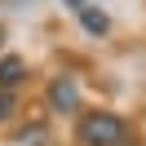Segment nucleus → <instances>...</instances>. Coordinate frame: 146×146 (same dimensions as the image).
<instances>
[{"label":"nucleus","mask_w":146,"mask_h":146,"mask_svg":"<svg viewBox=\"0 0 146 146\" xmlns=\"http://www.w3.org/2000/svg\"><path fill=\"white\" fill-rule=\"evenodd\" d=\"M80 22H84V31H89V36H106V31H111V18H106L102 9H89V5L80 9Z\"/></svg>","instance_id":"obj_4"},{"label":"nucleus","mask_w":146,"mask_h":146,"mask_svg":"<svg viewBox=\"0 0 146 146\" xmlns=\"http://www.w3.org/2000/svg\"><path fill=\"white\" fill-rule=\"evenodd\" d=\"M40 146V142H44V128H40V124H31V128H22V146Z\"/></svg>","instance_id":"obj_5"},{"label":"nucleus","mask_w":146,"mask_h":146,"mask_svg":"<svg viewBox=\"0 0 146 146\" xmlns=\"http://www.w3.org/2000/svg\"><path fill=\"white\" fill-rule=\"evenodd\" d=\"M0 40H5V31H0Z\"/></svg>","instance_id":"obj_8"},{"label":"nucleus","mask_w":146,"mask_h":146,"mask_svg":"<svg viewBox=\"0 0 146 146\" xmlns=\"http://www.w3.org/2000/svg\"><path fill=\"white\" fill-rule=\"evenodd\" d=\"M9 111H13V98H9V89H0V119L9 115Z\"/></svg>","instance_id":"obj_6"},{"label":"nucleus","mask_w":146,"mask_h":146,"mask_svg":"<svg viewBox=\"0 0 146 146\" xmlns=\"http://www.w3.org/2000/svg\"><path fill=\"white\" fill-rule=\"evenodd\" d=\"M66 5H71V9H75V13H80V9H84V5H89V0H66Z\"/></svg>","instance_id":"obj_7"},{"label":"nucleus","mask_w":146,"mask_h":146,"mask_svg":"<svg viewBox=\"0 0 146 146\" xmlns=\"http://www.w3.org/2000/svg\"><path fill=\"white\" fill-rule=\"evenodd\" d=\"M22 71H27V62H22V58H0V89H13V84L22 80Z\"/></svg>","instance_id":"obj_3"},{"label":"nucleus","mask_w":146,"mask_h":146,"mask_svg":"<svg viewBox=\"0 0 146 146\" xmlns=\"http://www.w3.org/2000/svg\"><path fill=\"white\" fill-rule=\"evenodd\" d=\"M49 106L53 111H75L80 106V89H75L71 75H58V80L49 84Z\"/></svg>","instance_id":"obj_2"},{"label":"nucleus","mask_w":146,"mask_h":146,"mask_svg":"<svg viewBox=\"0 0 146 146\" xmlns=\"http://www.w3.org/2000/svg\"><path fill=\"white\" fill-rule=\"evenodd\" d=\"M75 142L80 146H124V119L111 111H89L75 128Z\"/></svg>","instance_id":"obj_1"}]
</instances>
